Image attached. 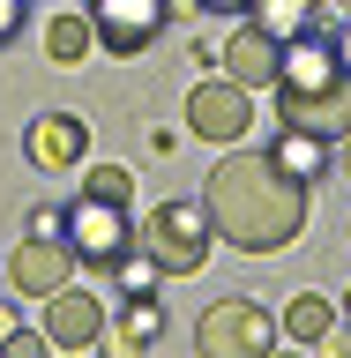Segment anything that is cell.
I'll return each mask as SVG.
<instances>
[{
	"label": "cell",
	"instance_id": "cell-1",
	"mask_svg": "<svg viewBox=\"0 0 351 358\" xmlns=\"http://www.w3.org/2000/svg\"><path fill=\"white\" fill-rule=\"evenodd\" d=\"M202 209H209V231H217L224 246L277 254V246H291L307 231L314 194H307V179H291L269 150H240V142H232V150L209 164V179H202Z\"/></svg>",
	"mask_w": 351,
	"mask_h": 358
},
{
	"label": "cell",
	"instance_id": "cell-2",
	"mask_svg": "<svg viewBox=\"0 0 351 358\" xmlns=\"http://www.w3.org/2000/svg\"><path fill=\"white\" fill-rule=\"evenodd\" d=\"M269 97H277V120L299 127V134H322V142L351 134V75L336 60V45L314 38V30L284 38V67H277Z\"/></svg>",
	"mask_w": 351,
	"mask_h": 358
},
{
	"label": "cell",
	"instance_id": "cell-3",
	"mask_svg": "<svg viewBox=\"0 0 351 358\" xmlns=\"http://www.w3.org/2000/svg\"><path fill=\"white\" fill-rule=\"evenodd\" d=\"M135 246H142L165 276H195V268L209 262L217 231H209V209H202V201H157L150 217L135 224Z\"/></svg>",
	"mask_w": 351,
	"mask_h": 358
},
{
	"label": "cell",
	"instance_id": "cell-4",
	"mask_svg": "<svg viewBox=\"0 0 351 358\" xmlns=\"http://www.w3.org/2000/svg\"><path fill=\"white\" fill-rule=\"evenodd\" d=\"M67 246H75V268H112L120 254L135 246V217H128V201H112V194H75L67 201Z\"/></svg>",
	"mask_w": 351,
	"mask_h": 358
},
{
	"label": "cell",
	"instance_id": "cell-5",
	"mask_svg": "<svg viewBox=\"0 0 351 358\" xmlns=\"http://www.w3.org/2000/svg\"><path fill=\"white\" fill-rule=\"evenodd\" d=\"M269 343H277V321H269L262 299H217L195 321V351L202 358H269Z\"/></svg>",
	"mask_w": 351,
	"mask_h": 358
},
{
	"label": "cell",
	"instance_id": "cell-6",
	"mask_svg": "<svg viewBox=\"0 0 351 358\" xmlns=\"http://www.w3.org/2000/svg\"><path fill=\"white\" fill-rule=\"evenodd\" d=\"M83 15H90V30H97V45H105V52L135 60V52H150V45L172 30L179 0H90Z\"/></svg>",
	"mask_w": 351,
	"mask_h": 358
},
{
	"label": "cell",
	"instance_id": "cell-7",
	"mask_svg": "<svg viewBox=\"0 0 351 358\" xmlns=\"http://www.w3.org/2000/svg\"><path fill=\"white\" fill-rule=\"evenodd\" d=\"M187 127H195L202 142L232 150V142L254 127V90H240L232 75H217V83H195V90H187Z\"/></svg>",
	"mask_w": 351,
	"mask_h": 358
},
{
	"label": "cell",
	"instance_id": "cell-8",
	"mask_svg": "<svg viewBox=\"0 0 351 358\" xmlns=\"http://www.w3.org/2000/svg\"><path fill=\"white\" fill-rule=\"evenodd\" d=\"M45 336H53V351H90V343H105V299L67 276L60 291H45Z\"/></svg>",
	"mask_w": 351,
	"mask_h": 358
},
{
	"label": "cell",
	"instance_id": "cell-9",
	"mask_svg": "<svg viewBox=\"0 0 351 358\" xmlns=\"http://www.w3.org/2000/svg\"><path fill=\"white\" fill-rule=\"evenodd\" d=\"M217 67L240 90H269V83H277V67H284V38H269L254 15H240V22H232V38L217 45Z\"/></svg>",
	"mask_w": 351,
	"mask_h": 358
},
{
	"label": "cell",
	"instance_id": "cell-10",
	"mask_svg": "<svg viewBox=\"0 0 351 358\" xmlns=\"http://www.w3.org/2000/svg\"><path fill=\"white\" fill-rule=\"evenodd\" d=\"M22 157H30L38 172H75L90 157V120L83 112H38L30 134H22Z\"/></svg>",
	"mask_w": 351,
	"mask_h": 358
},
{
	"label": "cell",
	"instance_id": "cell-11",
	"mask_svg": "<svg viewBox=\"0 0 351 358\" xmlns=\"http://www.w3.org/2000/svg\"><path fill=\"white\" fill-rule=\"evenodd\" d=\"M67 276H75V246H67V239H22L15 254H8V284H15L22 299L60 291Z\"/></svg>",
	"mask_w": 351,
	"mask_h": 358
},
{
	"label": "cell",
	"instance_id": "cell-12",
	"mask_svg": "<svg viewBox=\"0 0 351 358\" xmlns=\"http://www.w3.org/2000/svg\"><path fill=\"white\" fill-rule=\"evenodd\" d=\"M90 45H97V30H90L83 8H53V22H45V60L53 67H83Z\"/></svg>",
	"mask_w": 351,
	"mask_h": 358
},
{
	"label": "cell",
	"instance_id": "cell-13",
	"mask_svg": "<svg viewBox=\"0 0 351 358\" xmlns=\"http://www.w3.org/2000/svg\"><path fill=\"white\" fill-rule=\"evenodd\" d=\"M165 336V299L157 291H128L120 299V351H150Z\"/></svg>",
	"mask_w": 351,
	"mask_h": 358
},
{
	"label": "cell",
	"instance_id": "cell-14",
	"mask_svg": "<svg viewBox=\"0 0 351 358\" xmlns=\"http://www.w3.org/2000/svg\"><path fill=\"white\" fill-rule=\"evenodd\" d=\"M269 157H277V164H284L291 179H307V187H314L322 172H329V142H322V134H299V127H284V142H277Z\"/></svg>",
	"mask_w": 351,
	"mask_h": 358
},
{
	"label": "cell",
	"instance_id": "cell-15",
	"mask_svg": "<svg viewBox=\"0 0 351 358\" xmlns=\"http://www.w3.org/2000/svg\"><path fill=\"white\" fill-rule=\"evenodd\" d=\"M329 329H336V306L314 299V291H299V299L284 306V321H277V336H291V343H322Z\"/></svg>",
	"mask_w": 351,
	"mask_h": 358
},
{
	"label": "cell",
	"instance_id": "cell-16",
	"mask_svg": "<svg viewBox=\"0 0 351 358\" xmlns=\"http://www.w3.org/2000/svg\"><path fill=\"white\" fill-rule=\"evenodd\" d=\"M247 15L262 22L269 38H299V30H307V15H314V0H254Z\"/></svg>",
	"mask_w": 351,
	"mask_h": 358
},
{
	"label": "cell",
	"instance_id": "cell-17",
	"mask_svg": "<svg viewBox=\"0 0 351 358\" xmlns=\"http://www.w3.org/2000/svg\"><path fill=\"white\" fill-rule=\"evenodd\" d=\"M83 187H90V194H112V201H135V172H128V164H90Z\"/></svg>",
	"mask_w": 351,
	"mask_h": 358
},
{
	"label": "cell",
	"instance_id": "cell-18",
	"mask_svg": "<svg viewBox=\"0 0 351 358\" xmlns=\"http://www.w3.org/2000/svg\"><path fill=\"white\" fill-rule=\"evenodd\" d=\"M0 351H8V358H45V351H53V336H45V329H15Z\"/></svg>",
	"mask_w": 351,
	"mask_h": 358
},
{
	"label": "cell",
	"instance_id": "cell-19",
	"mask_svg": "<svg viewBox=\"0 0 351 358\" xmlns=\"http://www.w3.org/2000/svg\"><path fill=\"white\" fill-rule=\"evenodd\" d=\"M60 231H67V209H53V201L30 209V239H60Z\"/></svg>",
	"mask_w": 351,
	"mask_h": 358
},
{
	"label": "cell",
	"instance_id": "cell-20",
	"mask_svg": "<svg viewBox=\"0 0 351 358\" xmlns=\"http://www.w3.org/2000/svg\"><path fill=\"white\" fill-rule=\"evenodd\" d=\"M22 22H30V0H0V45H8V38H15V30H22Z\"/></svg>",
	"mask_w": 351,
	"mask_h": 358
},
{
	"label": "cell",
	"instance_id": "cell-21",
	"mask_svg": "<svg viewBox=\"0 0 351 358\" xmlns=\"http://www.w3.org/2000/svg\"><path fill=\"white\" fill-rule=\"evenodd\" d=\"M329 45H336V60H344V75H351V15L336 22V38H329Z\"/></svg>",
	"mask_w": 351,
	"mask_h": 358
},
{
	"label": "cell",
	"instance_id": "cell-22",
	"mask_svg": "<svg viewBox=\"0 0 351 358\" xmlns=\"http://www.w3.org/2000/svg\"><path fill=\"white\" fill-rule=\"evenodd\" d=\"M195 8H217V15H247L254 0H195Z\"/></svg>",
	"mask_w": 351,
	"mask_h": 358
},
{
	"label": "cell",
	"instance_id": "cell-23",
	"mask_svg": "<svg viewBox=\"0 0 351 358\" xmlns=\"http://www.w3.org/2000/svg\"><path fill=\"white\" fill-rule=\"evenodd\" d=\"M22 321H15V306H8V299H0V343H8V336H15Z\"/></svg>",
	"mask_w": 351,
	"mask_h": 358
},
{
	"label": "cell",
	"instance_id": "cell-24",
	"mask_svg": "<svg viewBox=\"0 0 351 358\" xmlns=\"http://www.w3.org/2000/svg\"><path fill=\"white\" fill-rule=\"evenodd\" d=\"M344 179H351V134H344Z\"/></svg>",
	"mask_w": 351,
	"mask_h": 358
},
{
	"label": "cell",
	"instance_id": "cell-25",
	"mask_svg": "<svg viewBox=\"0 0 351 358\" xmlns=\"http://www.w3.org/2000/svg\"><path fill=\"white\" fill-rule=\"evenodd\" d=\"M344 313H351V291H344Z\"/></svg>",
	"mask_w": 351,
	"mask_h": 358
},
{
	"label": "cell",
	"instance_id": "cell-26",
	"mask_svg": "<svg viewBox=\"0 0 351 358\" xmlns=\"http://www.w3.org/2000/svg\"><path fill=\"white\" fill-rule=\"evenodd\" d=\"M344 239H351V231H344Z\"/></svg>",
	"mask_w": 351,
	"mask_h": 358
}]
</instances>
